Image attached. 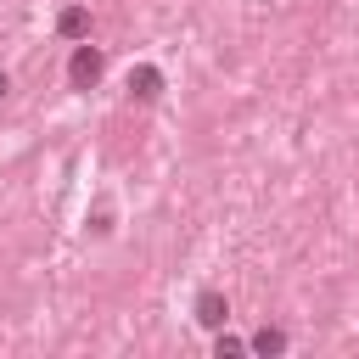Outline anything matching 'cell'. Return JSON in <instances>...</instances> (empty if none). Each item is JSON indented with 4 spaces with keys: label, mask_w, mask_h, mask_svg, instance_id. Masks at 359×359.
<instances>
[{
    "label": "cell",
    "mask_w": 359,
    "mask_h": 359,
    "mask_svg": "<svg viewBox=\"0 0 359 359\" xmlns=\"http://www.w3.org/2000/svg\"><path fill=\"white\" fill-rule=\"evenodd\" d=\"M67 79H73V90H90V84L101 79V50H95V45H79L73 62H67Z\"/></svg>",
    "instance_id": "obj_1"
},
{
    "label": "cell",
    "mask_w": 359,
    "mask_h": 359,
    "mask_svg": "<svg viewBox=\"0 0 359 359\" xmlns=\"http://www.w3.org/2000/svg\"><path fill=\"white\" fill-rule=\"evenodd\" d=\"M129 90H135L140 101H157V95H163V73H157V67H140V73H129Z\"/></svg>",
    "instance_id": "obj_2"
},
{
    "label": "cell",
    "mask_w": 359,
    "mask_h": 359,
    "mask_svg": "<svg viewBox=\"0 0 359 359\" xmlns=\"http://www.w3.org/2000/svg\"><path fill=\"white\" fill-rule=\"evenodd\" d=\"M224 314H230V303H224L219 292H202V297H196V320H202V325H224Z\"/></svg>",
    "instance_id": "obj_3"
},
{
    "label": "cell",
    "mask_w": 359,
    "mask_h": 359,
    "mask_svg": "<svg viewBox=\"0 0 359 359\" xmlns=\"http://www.w3.org/2000/svg\"><path fill=\"white\" fill-rule=\"evenodd\" d=\"M84 28H90V11H84V6H67V11H62V34H67V39H79Z\"/></svg>",
    "instance_id": "obj_4"
},
{
    "label": "cell",
    "mask_w": 359,
    "mask_h": 359,
    "mask_svg": "<svg viewBox=\"0 0 359 359\" xmlns=\"http://www.w3.org/2000/svg\"><path fill=\"white\" fill-rule=\"evenodd\" d=\"M247 348H252V353H280V348H286V337H280V331H258Z\"/></svg>",
    "instance_id": "obj_5"
},
{
    "label": "cell",
    "mask_w": 359,
    "mask_h": 359,
    "mask_svg": "<svg viewBox=\"0 0 359 359\" xmlns=\"http://www.w3.org/2000/svg\"><path fill=\"white\" fill-rule=\"evenodd\" d=\"M6 90H11V79H6V73H0V95H6Z\"/></svg>",
    "instance_id": "obj_6"
}]
</instances>
